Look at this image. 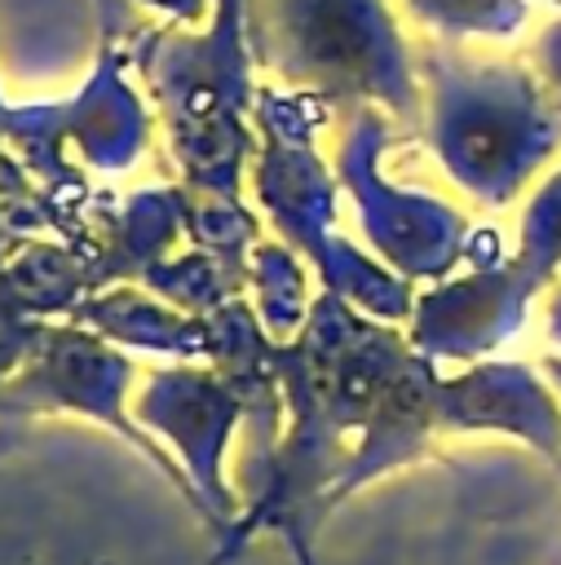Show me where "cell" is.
I'll return each instance as SVG.
<instances>
[{
	"label": "cell",
	"instance_id": "cell-1",
	"mask_svg": "<svg viewBox=\"0 0 561 565\" xmlns=\"http://www.w3.org/2000/svg\"><path fill=\"white\" fill-rule=\"evenodd\" d=\"M269 35L292 75L375 79L393 62L389 22L375 0H269Z\"/></svg>",
	"mask_w": 561,
	"mask_h": 565
},
{
	"label": "cell",
	"instance_id": "cell-2",
	"mask_svg": "<svg viewBox=\"0 0 561 565\" xmlns=\"http://www.w3.org/2000/svg\"><path fill=\"white\" fill-rule=\"evenodd\" d=\"M428 22L464 31H512L521 22V0H415Z\"/></svg>",
	"mask_w": 561,
	"mask_h": 565
}]
</instances>
